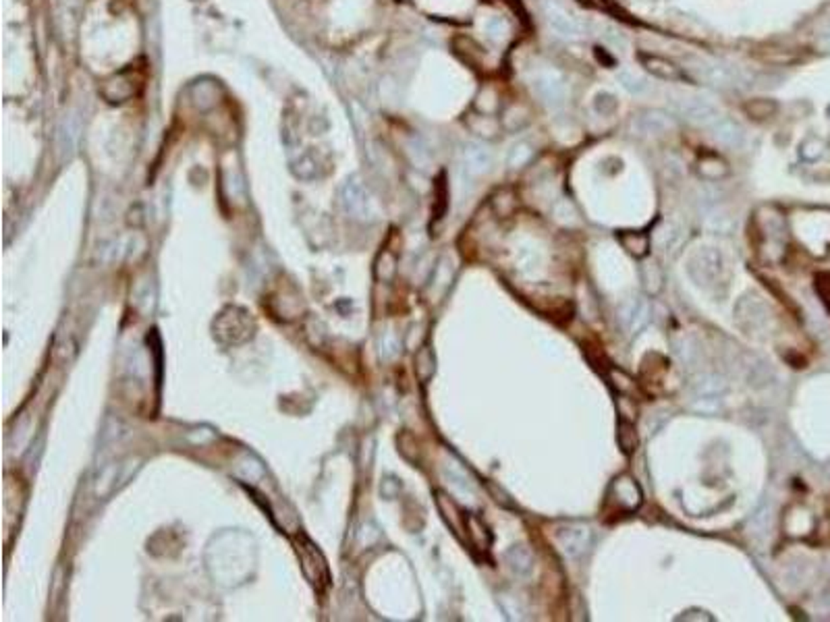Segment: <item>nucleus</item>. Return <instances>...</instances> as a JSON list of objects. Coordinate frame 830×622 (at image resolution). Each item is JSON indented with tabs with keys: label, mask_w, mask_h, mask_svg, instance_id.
<instances>
[{
	"label": "nucleus",
	"mask_w": 830,
	"mask_h": 622,
	"mask_svg": "<svg viewBox=\"0 0 830 622\" xmlns=\"http://www.w3.org/2000/svg\"><path fill=\"white\" fill-rule=\"evenodd\" d=\"M644 502L642 487L631 475H619L606 492V504L619 513H635Z\"/></svg>",
	"instance_id": "1"
},
{
	"label": "nucleus",
	"mask_w": 830,
	"mask_h": 622,
	"mask_svg": "<svg viewBox=\"0 0 830 622\" xmlns=\"http://www.w3.org/2000/svg\"><path fill=\"white\" fill-rule=\"evenodd\" d=\"M670 110L677 116H683L687 123L699 127H710L721 116L716 106L704 98H675L670 102Z\"/></svg>",
	"instance_id": "2"
},
{
	"label": "nucleus",
	"mask_w": 830,
	"mask_h": 622,
	"mask_svg": "<svg viewBox=\"0 0 830 622\" xmlns=\"http://www.w3.org/2000/svg\"><path fill=\"white\" fill-rule=\"evenodd\" d=\"M554 542L567 558H579L591 548V531L586 525H565L556 529Z\"/></svg>",
	"instance_id": "3"
},
{
	"label": "nucleus",
	"mask_w": 830,
	"mask_h": 622,
	"mask_svg": "<svg viewBox=\"0 0 830 622\" xmlns=\"http://www.w3.org/2000/svg\"><path fill=\"white\" fill-rule=\"evenodd\" d=\"M534 90L538 92V96L553 108H558L567 102V83L563 79V75L554 69H542L536 73L534 77Z\"/></svg>",
	"instance_id": "4"
},
{
	"label": "nucleus",
	"mask_w": 830,
	"mask_h": 622,
	"mask_svg": "<svg viewBox=\"0 0 830 622\" xmlns=\"http://www.w3.org/2000/svg\"><path fill=\"white\" fill-rule=\"evenodd\" d=\"M544 15H546V21L551 25V30L558 37H563V39H577L582 35V25L563 6H558L554 2H548V4H544Z\"/></svg>",
	"instance_id": "5"
},
{
	"label": "nucleus",
	"mask_w": 830,
	"mask_h": 622,
	"mask_svg": "<svg viewBox=\"0 0 830 622\" xmlns=\"http://www.w3.org/2000/svg\"><path fill=\"white\" fill-rule=\"evenodd\" d=\"M697 75L706 83H710L714 87H730V85H739L741 83L737 71L728 69V67L721 65V63H702L697 67Z\"/></svg>",
	"instance_id": "6"
},
{
	"label": "nucleus",
	"mask_w": 830,
	"mask_h": 622,
	"mask_svg": "<svg viewBox=\"0 0 830 622\" xmlns=\"http://www.w3.org/2000/svg\"><path fill=\"white\" fill-rule=\"evenodd\" d=\"M710 131H712V138L716 139L721 145H725V147H735L737 150V147L743 145V139H745V133H743L741 125L730 121V118H723V116H718L710 125Z\"/></svg>",
	"instance_id": "7"
},
{
	"label": "nucleus",
	"mask_w": 830,
	"mask_h": 622,
	"mask_svg": "<svg viewBox=\"0 0 830 622\" xmlns=\"http://www.w3.org/2000/svg\"><path fill=\"white\" fill-rule=\"evenodd\" d=\"M129 477H131V471H129V465H125V463H119L114 467H106L100 471V475L96 480V494L108 496L114 489H119L121 485L127 484Z\"/></svg>",
	"instance_id": "8"
},
{
	"label": "nucleus",
	"mask_w": 830,
	"mask_h": 622,
	"mask_svg": "<svg viewBox=\"0 0 830 622\" xmlns=\"http://www.w3.org/2000/svg\"><path fill=\"white\" fill-rule=\"evenodd\" d=\"M639 65L658 79H666V81H681L683 79V73L673 61L658 56V54H639Z\"/></svg>",
	"instance_id": "9"
},
{
	"label": "nucleus",
	"mask_w": 830,
	"mask_h": 622,
	"mask_svg": "<svg viewBox=\"0 0 830 622\" xmlns=\"http://www.w3.org/2000/svg\"><path fill=\"white\" fill-rule=\"evenodd\" d=\"M621 322L629 332H639L650 322V305L644 299H631L621 307Z\"/></svg>",
	"instance_id": "10"
},
{
	"label": "nucleus",
	"mask_w": 830,
	"mask_h": 622,
	"mask_svg": "<svg viewBox=\"0 0 830 622\" xmlns=\"http://www.w3.org/2000/svg\"><path fill=\"white\" fill-rule=\"evenodd\" d=\"M637 127L644 133H648V135H662V133H668L675 127V121H673L670 114H666L662 110H648V112H644L639 116Z\"/></svg>",
	"instance_id": "11"
},
{
	"label": "nucleus",
	"mask_w": 830,
	"mask_h": 622,
	"mask_svg": "<svg viewBox=\"0 0 830 622\" xmlns=\"http://www.w3.org/2000/svg\"><path fill=\"white\" fill-rule=\"evenodd\" d=\"M505 558H507V564L511 566V571H513L515 575H519V577L529 575L531 568H534V554H531V550H529L527 546H523V544L513 546V548L507 552Z\"/></svg>",
	"instance_id": "12"
},
{
	"label": "nucleus",
	"mask_w": 830,
	"mask_h": 622,
	"mask_svg": "<svg viewBox=\"0 0 830 622\" xmlns=\"http://www.w3.org/2000/svg\"><path fill=\"white\" fill-rule=\"evenodd\" d=\"M529 118H531L529 108H527L525 104L513 102L511 106L505 108L503 121H500V123H503V127H505L507 131H519V129H523V127L529 123Z\"/></svg>",
	"instance_id": "13"
},
{
	"label": "nucleus",
	"mask_w": 830,
	"mask_h": 622,
	"mask_svg": "<svg viewBox=\"0 0 830 622\" xmlns=\"http://www.w3.org/2000/svg\"><path fill=\"white\" fill-rule=\"evenodd\" d=\"M467 125H469V129L474 131V133H478V135H482V138H496L498 133H500V127H503V123L500 121H496L492 114H484V112H478V114H471L469 118H467Z\"/></svg>",
	"instance_id": "14"
},
{
	"label": "nucleus",
	"mask_w": 830,
	"mask_h": 622,
	"mask_svg": "<svg viewBox=\"0 0 830 622\" xmlns=\"http://www.w3.org/2000/svg\"><path fill=\"white\" fill-rule=\"evenodd\" d=\"M619 241H621L622 249H625L627 253H631L633 257H646L648 251H650V239H648V235L637 233V231H625V233L619 235Z\"/></svg>",
	"instance_id": "15"
},
{
	"label": "nucleus",
	"mask_w": 830,
	"mask_h": 622,
	"mask_svg": "<svg viewBox=\"0 0 830 622\" xmlns=\"http://www.w3.org/2000/svg\"><path fill=\"white\" fill-rule=\"evenodd\" d=\"M697 173H699L702 178L718 181V178H725L726 174H728V166H726L725 160L718 158V156H704L697 162Z\"/></svg>",
	"instance_id": "16"
},
{
	"label": "nucleus",
	"mask_w": 830,
	"mask_h": 622,
	"mask_svg": "<svg viewBox=\"0 0 830 622\" xmlns=\"http://www.w3.org/2000/svg\"><path fill=\"white\" fill-rule=\"evenodd\" d=\"M776 110H778L776 102H774V100H768V98H756V100L745 102V106H743V112H745L750 118H754V121L770 118V116L776 114Z\"/></svg>",
	"instance_id": "17"
},
{
	"label": "nucleus",
	"mask_w": 830,
	"mask_h": 622,
	"mask_svg": "<svg viewBox=\"0 0 830 622\" xmlns=\"http://www.w3.org/2000/svg\"><path fill=\"white\" fill-rule=\"evenodd\" d=\"M467 164H469V171H471V173H486V171L490 169V164H492V154H490V150L484 147V145H471V147L467 150Z\"/></svg>",
	"instance_id": "18"
},
{
	"label": "nucleus",
	"mask_w": 830,
	"mask_h": 622,
	"mask_svg": "<svg viewBox=\"0 0 830 622\" xmlns=\"http://www.w3.org/2000/svg\"><path fill=\"white\" fill-rule=\"evenodd\" d=\"M465 523H467V529H469V539H471V544H474L478 550H488V546H490L488 527H486L480 518L474 517V515H469Z\"/></svg>",
	"instance_id": "19"
},
{
	"label": "nucleus",
	"mask_w": 830,
	"mask_h": 622,
	"mask_svg": "<svg viewBox=\"0 0 830 622\" xmlns=\"http://www.w3.org/2000/svg\"><path fill=\"white\" fill-rule=\"evenodd\" d=\"M492 209L496 212V216L507 218L517 209V195L511 189H503L492 197Z\"/></svg>",
	"instance_id": "20"
},
{
	"label": "nucleus",
	"mask_w": 830,
	"mask_h": 622,
	"mask_svg": "<svg viewBox=\"0 0 830 622\" xmlns=\"http://www.w3.org/2000/svg\"><path fill=\"white\" fill-rule=\"evenodd\" d=\"M617 440H619V446L622 449V452H627V454H631L633 450L637 449L639 438H637L635 425H633L631 421L621 419V423H619V427H617Z\"/></svg>",
	"instance_id": "21"
},
{
	"label": "nucleus",
	"mask_w": 830,
	"mask_h": 622,
	"mask_svg": "<svg viewBox=\"0 0 830 622\" xmlns=\"http://www.w3.org/2000/svg\"><path fill=\"white\" fill-rule=\"evenodd\" d=\"M531 156H534V147H531V143H527V141H517L513 147H511V152H509V158H507V164L511 166V169H523L529 160H531Z\"/></svg>",
	"instance_id": "22"
},
{
	"label": "nucleus",
	"mask_w": 830,
	"mask_h": 622,
	"mask_svg": "<svg viewBox=\"0 0 830 622\" xmlns=\"http://www.w3.org/2000/svg\"><path fill=\"white\" fill-rule=\"evenodd\" d=\"M498 106H500V94H498L492 85L482 87V92H480L478 98H476V108H478V112L494 114V112L498 110Z\"/></svg>",
	"instance_id": "23"
},
{
	"label": "nucleus",
	"mask_w": 830,
	"mask_h": 622,
	"mask_svg": "<svg viewBox=\"0 0 830 622\" xmlns=\"http://www.w3.org/2000/svg\"><path fill=\"white\" fill-rule=\"evenodd\" d=\"M617 79H619V83H621L629 94H635V96H637V94H644V92L648 90L646 79H644L642 75L633 73V71H619V73H617Z\"/></svg>",
	"instance_id": "24"
},
{
	"label": "nucleus",
	"mask_w": 830,
	"mask_h": 622,
	"mask_svg": "<svg viewBox=\"0 0 830 622\" xmlns=\"http://www.w3.org/2000/svg\"><path fill=\"white\" fill-rule=\"evenodd\" d=\"M438 506H440V511H443V515H445V518H447V523H449L450 527H452L457 533H461L463 520H461V513H459L457 504H455L450 498H447L445 494H438Z\"/></svg>",
	"instance_id": "25"
},
{
	"label": "nucleus",
	"mask_w": 830,
	"mask_h": 622,
	"mask_svg": "<svg viewBox=\"0 0 830 622\" xmlns=\"http://www.w3.org/2000/svg\"><path fill=\"white\" fill-rule=\"evenodd\" d=\"M726 388V384L718 376H704L695 382L697 396H718Z\"/></svg>",
	"instance_id": "26"
},
{
	"label": "nucleus",
	"mask_w": 830,
	"mask_h": 622,
	"mask_svg": "<svg viewBox=\"0 0 830 622\" xmlns=\"http://www.w3.org/2000/svg\"><path fill=\"white\" fill-rule=\"evenodd\" d=\"M756 56L766 65H789L795 61V54H791L789 50H778V48H766V50L756 52Z\"/></svg>",
	"instance_id": "27"
},
{
	"label": "nucleus",
	"mask_w": 830,
	"mask_h": 622,
	"mask_svg": "<svg viewBox=\"0 0 830 622\" xmlns=\"http://www.w3.org/2000/svg\"><path fill=\"white\" fill-rule=\"evenodd\" d=\"M594 110L602 116L613 114L617 110V98L611 92H598L594 96Z\"/></svg>",
	"instance_id": "28"
},
{
	"label": "nucleus",
	"mask_w": 830,
	"mask_h": 622,
	"mask_svg": "<svg viewBox=\"0 0 830 622\" xmlns=\"http://www.w3.org/2000/svg\"><path fill=\"white\" fill-rule=\"evenodd\" d=\"M457 42L465 46V50H463V48H459L457 52H459V54H461V56H463L467 63H480V61H482V50H480V46H478L474 39H469V37H463V35H461V37H457Z\"/></svg>",
	"instance_id": "29"
},
{
	"label": "nucleus",
	"mask_w": 830,
	"mask_h": 622,
	"mask_svg": "<svg viewBox=\"0 0 830 622\" xmlns=\"http://www.w3.org/2000/svg\"><path fill=\"white\" fill-rule=\"evenodd\" d=\"M644 282H646V288L650 291V293H658L660 291V286H662V274H660V268H658L656 264H648V266H644Z\"/></svg>",
	"instance_id": "30"
},
{
	"label": "nucleus",
	"mask_w": 830,
	"mask_h": 622,
	"mask_svg": "<svg viewBox=\"0 0 830 622\" xmlns=\"http://www.w3.org/2000/svg\"><path fill=\"white\" fill-rule=\"evenodd\" d=\"M554 216H556V220L563 222V224L577 222V212H575V207H573V204L565 202V200L558 202V204L554 206Z\"/></svg>",
	"instance_id": "31"
},
{
	"label": "nucleus",
	"mask_w": 830,
	"mask_h": 622,
	"mask_svg": "<svg viewBox=\"0 0 830 622\" xmlns=\"http://www.w3.org/2000/svg\"><path fill=\"white\" fill-rule=\"evenodd\" d=\"M432 372H434L432 353H430V350H421L419 357H417V374H419L421 380H428V378L432 376Z\"/></svg>",
	"instance_id": "32"
},
{
	"label": "nucleus",
	"mask_w": 830,
	"mask_h": 622,
	"mask_svg": "<svg viewBox=\"0 0 830 622\" xmlns=\"http://www.w3.org/2000/svg\"><path fill=\"white\" fill-rule=\"evenodd\" d=\"M718 407H721L718 396H697V403H693V409L702 413H714L718 411Z\"/></svg>",
	"instance_id": "33"
},
{
	"label": "nucleus",
	"mask_w": 830,
	"mask_h": 622,
	"mask_svg": "<svg viewBox=\"0 0 830 622\" xmlns=\"http://www.w3.org/2000/svg\"><path fill=\"white\" fill-rule=\"evenodd\" d=\"M611 380H613V386L619 390V392H631L633 388H635V384H633V380L627 376V374H622V372H617V370H613L611 372Z\"/></svg>",
	"instance_id": "34"
},
{
	"label": "nucleus",
	"mask_w": 830,
	"mask_h": 622,
	"mask_svg": "<svg viewBox=\"0 0 830 622\" xmlns=\"http://www.w3.org/2000/svg\"><path fill=\"white\" fill-rule=\"evenodd\" d=\"M822 143L818 141V139H810V141H805L803 143V147H801V156L805 158V160H816L820 154H822Z\"/></svg>",
	"instance_id": "35"
},
{
	"label": "nucleus",
	"mask_w": 830,
	"mask_h": 622,
	"mask_svg": "<svg viewBox=\"0 0 830 622\" xmlns=\"http://www.w3.org/2000/svg\"><path fill=\"white\" fill-rule=\"evenodd\" d=\"M619 413H621L622 419H627V421H631L633 417H635V413H637V405L631 401V398H627V396H621L619 398Z\"/></svg>",
	"instance_id": "36"
},
{
	"label": "nucleus",
	"mask_w": 830,
	"mask_h": 622,
	"mask_svg": "<svg viewBox=\"0 0 830 622\" xmlns=\"http://www.w3.org/2000/svg\"><path fill=\"white\" fill-rule=\"evenodd\" d=\"M604 42H606L613 50H625V48H627L625 35L619 34V32H613V30H608V32L604 34Z\"/></svg>",
	"instance_id": "37"
},
{
	"label": "nucleus",
	"mask_w": 830,
	"mask_h": 622,
	"mask_svg": "<svg viewBox=\"0 0 830 622\" xmlns=\"http://www.w3.org/2000/svg\"><path fill=\"white\" fill-rule=\"evenodd\" d=\"M492 492L496 494V502L498 504H505V506H513V502H511V498L505 494V492H498V487L496 485H492Z\"/></svg>",
	"instance_id": "38"
},
{
	"label": "nucleus",
	"mask_w": 830,
	"mask_h": 622,
	"mask_svg": "<svg viewBox=\"0 0 830 622\" xmlns=\"http://www.w3.org/2000/svg\"><path fill=\"white\" fill-rule=\"evenodd\" d=\"M488 30L492 32V35H494V37H500V34H503V30H505V28H503V23H500L498 19H494V21H490Z\"/></svg>",
	"instance_id": "39"
},
{
	"label": "nucleus",
	"mask_w": 830,
	"mask_h": 622,
	"mask_svg": "<svg viewBox=\"0 0 830 622\" xmlns=\"http://www.w3.org/2000/svg\"><path fill=\"white\" fill-rule=\"evenodd\" d=\"M824 46H826V48H829V50H830V34L826 35V37H824Z\"/></svg>",
	"instance_id": "40"
},
{
	"label": "nucleus",
	"mask_w": 830,
	"mask_h": 622,
	"mask_svg": "<svg viewBox=\"0 0 830 622\" xmlns=\"http://www.w3.org/2000/svg\"><path fill=\"white\" fill-rule=\"evenodd\" d=\"M584 2H594V0H584Z\"/></svg>",
	"instance_id": "41"
}]
</instances>
